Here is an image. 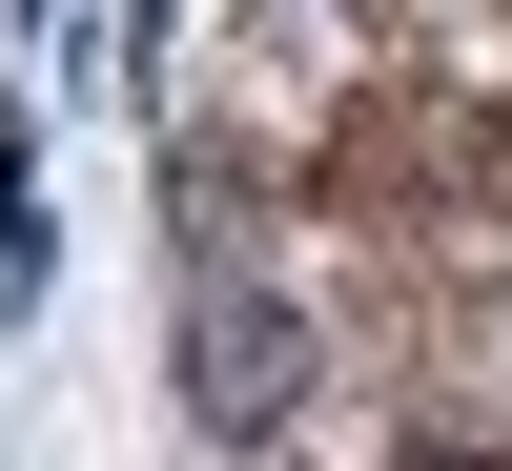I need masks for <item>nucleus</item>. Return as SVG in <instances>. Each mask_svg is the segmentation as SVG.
<instances>
[{"label": "nucleus", "mask_w": 512, "mask_h": 471, "mask_svg": "<svg viewBox=\"0 0 512 471\" xmlns=\"http://www.w3.org/2000/svg\"><path fill=\"white\" fill-rule=\"evenodd\" d=\"M164 246H185V308H164V369H185V410L226 451H287L328 390V308L267 267V226H246V164H164Z\"/></svg>", "instance_id": "nucleus-1"}, {"label": "nucleus", "mask_w": 512, "mask_h": 471, "mask_svg": "<svg viewBox=\"0 0 512 471\" xmlns=\"http://www.w3.org/2000/svg\"><path fill=\"white\" fill-rule=\"evenodd\" d=\"M62 287V205H41V144L0 123V308H41Z\"/></svg>", "instance_id": "nucleus-2"}, {"label": "nucleus", "mask_w": 512, "mask_h": 471, "mask_svg": "<svg viewBox=\"0 0 512 471\" xmlns=\"http://www.w3.org/2000/svg\"><path fill=\"white\" fill-rule=\"evenodd\" d=\"M390 471H512V431H390Z\"/></svg>", "instance_id": "nucleus-3"}]
</instances>
